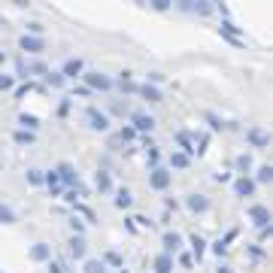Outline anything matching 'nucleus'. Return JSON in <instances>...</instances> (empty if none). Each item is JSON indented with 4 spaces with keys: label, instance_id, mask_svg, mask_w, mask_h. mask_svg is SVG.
<instances>
[{
    "label": "nucleus",
    "instance_id": "1",
    "mask_svg": "<svg viewBox=\"0 0 273 273\" xmlns=\"http://www.w3.org/2000/svg\"><path fill=\"white\" fill-rule=\"evenodd\" d=\"M149 185H152L155 191H164V188L170 185V173H167V170H161V167H155L152 173H149Z\"/></svg>",
    "mask_w": 273,
    "mask_h": 273
},
{
    "label": "nucleus",
    "instance_id": "2",
    "mask_svg": "<svg viewBox=\"0 0 273 273\" xmlns=\"http://www.w3.org/2000/svg\"><path fill=\"white\" fill-rule=\"evenodd\" d=\"M85 82H88V88H100V91L112 88V82H109L104 73H85Z\"/></svg>",
    "mask_w": 273,
    "mask_h": 273
},
{
    "label": "nucleus",
    "instance_id": "3",
    "mask_svg": "<svg viewBox=\"0 0 273 273\" xmlns=\"http://www.w3.org/2000/svg\"><path fill=\"white\" fill-rule=\"evenodd\" d=\"M249 215L255 219V225L261 228V231H267V222H270V212H267V207H252V210H249Z\"/></svg>",
    "mask_w": 273,
    "mask_h": 273
},
{
    "label": "nucleus",
    "instance_id": "4",
    "mask_svg": "<svg viewBox=\"0 0 273 273\" xmlns=\"http://www.w3.org/2000/svg\"><path fill=\"white\" fill-rule=\"evenodd\" d=\"M88 121H91L94 131H106L109 128V119L104 116V112H97V109H88Z\"/></svg>",
    "mask_w": 273,
    "mask_h": 273
},
{
    "label": "nucleus",
    "instance_id": "5",
    "mask_svg": "<svg viewBox=\"0 0 273 273\" xmlns=\"http://www.w3.org/2000/svg\"><path fill=\"white\" fill-rule=\"evenodd\" d=\"M58 179H64L67 185H76V188H79V173H76L70 164H61V167H58Z\"/></svg>",
    "mask_w": 273,
    "mask_h": 273
},
{
    "label": "nucleus",
    "instance_id": "6",
    "mask_svg": "<svg viewBox=\"0 0 273 273\" xmlns=\"http://www.w3.org/2000/svg\"><path fill=\"white\" fill-rule=\"evenodd\" d=\"M18 46H21L25 52H43V40H40V37H30V33H25V37L18 40Z\"/></svg>",
    "mask_w": 273,
    "mask_h": 273
},
{
    "label": "nucleus",
    "instance_id": "7",
    "mask_svg": "<svg viewBox=\"0 0 273 273\" xmlns=\"http://www.w3.org/2000/svg\"><path fill=\"white\" fill-rule=\"evenodd\" d=\"M222 33H225V37L231 40L234 46H243V40H240V28L231 25V21H222Z\"/></svg>",
    "mask_w": 273,
    "mask_h": 273
},
{
    "label": "nucleus",
    "instance_id": "8",
    "mask_svg": "<svg viewBox=\"0 0 273 273\" xmlns=\"http://www.w3.org/2000/svg\"><path fill=\"white\" fill-rule=\"evenodd\" d=\"M188 210H191V212H207V210H210V200L203 197V195H191V197H188Z\"/></svg>",
    "mask_w": 273,
    "mask_h": 273
},
{
    "label": "nucleus",
    "instance_id": "9",
    "mask_svg": "<svg viewBox=\"0 0 273 273\" xmlns=\"http://www.w3.org/2000/svg\"><path fill=\"white\" fill-rule=\"evenodd\" d=\"M155 128V119L152 116H143V112H136L134 116V131H152Z\"/></svg>",
    "mask_w": 273,
    "mask_h": 273
},
{
    "label": "nucleus",
    "instance_id": "10",
    "mask_svg": "<svg viewBox=\"0 0 273 273\" xmlns=\"http://www.w3.org/2000/svg\"><path fill=\"white\" fill-rule=\"evenodd\" d=\"M136 91H140V97L149 100V104H158V100H161V91H158L155 85H149V82H146L143 88H136Z\"/></svg>",
    "mask_w": 273,
    "mask_h": 273
},
{
    "label": "nucleus",
    "instance_id": "11",
    "mask_svg": "<svg viewBox=\"0 0 273 273\" xmlns=\"http://www.w3.org/2000/svg\"><path fill=\"white\" fill-rule=\"evenodd\" d=\"M249 143H255L258 149H264V146L270 143V136H267L264 131H258V128H252V131H249Z\"/></svg>",
    "mask_w": 273,
    "mask_h": 273
},
{
    "label": "nucleus",
    "instance_id": "12",
    "mask_svg": "<svg viewBox=\"0 0 273 273\" xmlns=\"http://www.w3.org/2000/svg\"><path fill=\"white\" fill-rule=\"evenodd\" d=\"M234 188H237V195H243V197H246V195H252V191H255V182L243 176V179H237V182H234Z\"/></svg>",
    "mask_w": 273,
    "mask_h": 273
},
{
    "label": "nucleus",
    "instance_id": "13",
    "mask_svg": "<svg viewBox=\"0 0 273 273\" xmlns=\"http://www.w3.org/2000/svg\"><path fill=\"white\" fill-rule=\"evenodd\" d=\"M173 270V258L170 255H158L155 258V273H170Z\"/></svg>",
    "mask_w": 273,
    "mask_h": 273
},
{
    "label": "nucleus",
    "instance_id": "14",
    "mask_svg": "<svg viewBox=\"0 0 273 273\" xmlns=\"http://www.w3.org/2000/svg\"><path fill=\"white\" fill-rule=\"evenodd\" d=\"M79 73H82V61H79V58L67 61V64H64V70H61V76H64V79H67V76H79Z\"/></svg>",
    "mask_w": 273,
    "mask_h": 273
},
{
    "label": "nucleus",
    "instance_id": "15",
    "mask_svg": "<svg viewBox=\"0 0 273 273\" xmlns=\"http://www.w3.org/2000/svg\"><path fill=\"white\" fill-rule=\"evenodd\" d=\"M176 143L182 146V155H185V158H188V155H195V146H191V140H188V134H185V131H179V134H176Z\"/></svg>",
    "mask_w": 273,
    "mask_h": 273
},
{
    "label": "nucleus",
    "instance_id": "16",
    "mask_svg": "<svg viewBox=\"0 0 273 273\" xmlns=\"http://www.w3.org/2000/svg\"><path fill=\"white\" fill-rule=\"evenodd\" d=\"M179 243H182V237H179V234H173V231L164 234V249H167V252H176Z\"/></svg>",
    "mask_w": 273,
    "mask_h": 273
},
{
    "label": "nucleus",
    "instance_id": "17",
    "mask_svg": "<svg viewBox=\"0 0 273 273\" xmlns=\"http://www.w3.org/2000/svg\"><path fill=\"white\" fill-rule=\"evenodd\" d=\"M30 258H33V261H46V258H49V246H46V243H37V246L30 249Z\"/></svg>",
    "mask_w": 273,
    "mask_h": 273
},
{
    "label": "nucleus",
    "instance_id": "18",
    "mask_svg": "<svg viewBox=\"0 0 273 273\" xmlns=\"http://www.w3.org/2000/svg\"><path fill=\"white\" fill-rule=\"evenodd\" d=\"M70 252H73L76 258L85 255V240H82V237H73V240H70Z\"/></svg>",
    "mask_w": 273,
    "mask_h": 273
},
{
    "label": "nucleus",
    "instance_id": "19",
    "mask_svg": "<svg viewBox=\"0 0 273 273\" xmlns=\"http://www.w3.org/2000/svg\"><path fill=\"white\" fill-rule=\"evenodd\" d=\"M97 188H100V191H109V188H112V179H109L106 170H100V173H97Z\"/></svg>",
    "mask_w": 273,
    "mask_h": 273
},
{
    "label": "nucleus",
    "instance_id": "20",
    "mask_svg": "<svg viewBox=\"0 0 273 273\" xmlns=\"http://www.w3.org/2000/svg\"><path fill=\"white\" fill-rule=\"evenodd\" d=\"M0 222H3V225H13V222H15V212L9 210L6 203H0Z\"/></svg>",
    "mask_w": 273,
    "mask_h": 273
},
{
    "label": "nucleus",
    "instance_id": "21",
    "mask_svg": "<svg viewBox=\"0 0 273 273\" xmlns=\"http://www.w3.org/2000/svg\"><path fill=\"white\" fill-rule=\"evenodd\" d=\"M116 207H121V210L131 207V191H128V188H121L119 195H116Z\"/></svg>",
    "mask_w": 273,
    "mask_h": 273
},
{
    "label": "nucleus",
    "instance_id": "22",
    "mask_svg": "<svg viewBox=\"0 0 273 273\" xmlns=\"http://www.w3.org/2000/svg\"><path fill=\"white\" fill-rule=\"evenodd\" d=\"M18 121L25 124L28 131H33V128H37V124H40V119H37V116H28V112H21V116H18Z\"/></svg>",
    "mask_w": 273,
    "mask_h": 273
},
{
    "label": "nucleus",
    "instance_id": "23",
    "mask_svg": "<svg viewBox=\"0 0 273 273\" xmlns=\"http://www.w3.org/2000/svg\"><path fill=\"white\" fill-rule=\"evenodd\" d=\"M85 273H106L104 261H85Z\"/></svg>",
    "mask_w": 273,
    "mask_h": 273
},
{
    "label": "nucleus",
    "instance_id": "24",
    "mask_svg": "<svg viewBox=\"0 0 273 273\" xmlns=\"http://www.w3.org/2000/svg\"><path fill=\"white\" fill-rule=\"evenodd\" d=\"M203 119L210 121V128H212V131H222V128H225V121H222L219 116H215V112H207V116H203Z\"/></svg>",
    "mask_w": 273,
    "mask_h": 273
},
{
    "label": "nucleus",
    "instance_id": "25",
    "mask_svg": "<svg viewBox=\"0 0 273 273\" xmlns=\"http://www.w3.org/2000/svg\"><path fill=\"white\" fill-rule=\"evenodd\" d=\"M191 249H195V255L200 258V255H203V249H207V243H203V237H197V234L191 237Z\"/></svg>",
    "mask_w": 273,
    "mask_h": 273
},
{
    "label": "nucleus",
    "instance_id": "26",
    "mask_svg": "<svg viewBox=\"0 0 273 273\" xmlns=\"http://www.w3.org/2000/svg\"><path fill=\"white\" fill-rule=\"evenodd\" d=\"M170 164H173V167H185V164H188V158L182 155V152H173V155H170Z\"/></svg>",
    "mask_w": 273,
    "mask_h": 273
},
{
    "label": "nucleus",
    "instance_id": "27",
    "mask_svg": "<svg viewBox=\"0 0 273 273\" xmlns=\"http://www.w3.org/2000/svg\"><path fill=\"white\" fill-rule=\"evenodd\" d=\"M46 79H49V85H52V88H61V85H64V76H61V73H49Z\"/></svg>",
    "mask_w": 273,
    "mask_h": 273
},
{
    "label": "nucleus",
    "instance_id": "28",
    "mask_svg": "<svg viewBox=\"0 0 273 273\" xmlns=\"http://www.w3.org/2000/svg\"><path fill=\"white\" fill-rule=\"evenodd\" d=\"M43 179H46V182H49V185H52L55 191H58V170H49V173H46Z\"/></svg>",
    "mask_w": 273,
    "mask_h": 273
},
{
    "label": "nucleus",
    "instance_id": "29",
    "mask_svg": "<svg viewBox=\"0 0 273 273\" xmlns=\"http://www.w3.org/2000/svg\"><path fill=\"white\" fill-rule=\"evenodd\" d=\"M15 143H33V134L30 131H15Z\"/></svg>",
    "mask_w": 273,
    "mask_h": 273
},
{
    "label": "nucleus",
    "instance_id": "30",
    "mask_svg": "<svg viewBox=\"0 0 273 273\" xmlns=\"http://www.w3.org/2000/svg\"><path fill=\"white\" fill-rule=\"evenodd\" d=\"M28 182H30V185H40V182H43V173H40V170H28Z\"/></svg>",
    "mask_w": 273,
    "mask_h": 273
},
{
    "label": "nucleus",
    "instance_id": "31",
    "mask_svg": "<svg viewBox=\"0 0 273 273\" xmlns=\"http://www.w3.org/2000/svg\"><path fill=\"white\" fill-rule=\"evenodd\" d=\"M6 88H13V76L0 73V91H6Z\"/></svg>",
    "mask_w": 273,
    "mask_h": 273
},
{
    "label": "nucleus",
    "instance_id": "32",
    "mask_svg": "<svg viewBox=\"0 0 273 273\" xmlns=\"http://www.w3.org/2000/svg\"><path fill=\"white\" fill-rule=\"evenodd\" d=\"M270 173H273L270 167H261V170H258V182H270Z\"/></svg>",
    "mask_w": 273,
    "mask_h": 273
},
{
    "label": "nucleus",
    "instance_id": "33",
    "mask_svg": "<svg viewBox=\"0 0 273 273\" xmlns=\"http://www.w3.org/2000/svg\"><path fill=\"white\" fill-rule=\"evenodd\" d=\"M188 9H195V13H200V15H207L212 6H207V3H195V6H188Z\"/></svg>",
    "mask_w": 273,
    "mask_h": 273
},
{
    "label": "nucleus",
    "instance_id": "34",
    "mask_svg": "<svg viewBox=\"0 0 273 273\" xmlns=\"http://www.w3.org/2000/svg\"><path fill=\"white\" fill-rule=\"evenodd\" d=\"M76 212H82V215H88V219H94V212H91L85 203H76Z\"/></svg>",
    "mask_w": 273,
    "mask_h": 273
},
{
    "label": "nucleus",
    "instance_id": "35",
    "mask_svg": "<svg viewBox=\"0 0 273 273\" xmlns=\"http://www.w3.org/2000/svg\"><path fill=\"white\" fill-rule=\"evenodd\" d=\"M70 225H73V231H76V237H82V231H85V225H82V222H79V219H73Z\"/></svg>",
    "mask_w": 273,
    "mask_h": 273
},
{
    "label": "nucleus",
    "instance_id": "36",
    "mask_svg": "<svg viewBox=\"0 0 273 273\" xmlns=\"http://www.w3.org/2000/svg\"><path fill=\"white\" fill-rule=\"evenodd\" d=\"M134 136H136L134 128H121V140H134Z\"/></svg>",
    "mask_w": 273,
    "mask_h": 273
},
{
    "label": "nucleus",
    "instance_id": "37",
    "mask_svg": "<svg viewBox=\"0 0 273 273\" xmlns=\"http://www.w3.org/2000/svg\"><path fill=\"white\" fill-rule=\"evenodd\" d=\"M106 261H109V264H116V267H121V258L116 252H106Z\"/></svg>",
    "mask_w": 273,
    "mask_h": 273
},
{
    "label": "nucleus",
    "instance_id": "38",
    "mask_svg": "<svg viewBox=\"0 0 273 273\" xmlns=\"http://www.w3.org/2000/svg\"><path fill=\"white\" fill-rule=\"evenodd\" d=\"M152 6H155V9H158V13H164V9H167V6H170V3H167V0H155V3H152Z\"/></svg>",
    "mask_w": 273,
    "mask_h": 273
},
{
    "label": "nucleus",
    "instance_id": "39",
    "mask_svg": "<svg viewBox=\"0 0 273 273\" xmlns=\"http://www.w3.org/2000/svg\"><path fill=\"white\" fill-rule=\"evenodd\" d=\"M225 249H228V246H225V243L219 240V243H215V246H212V252H215V255H225Z\"/></svg>",
    "mask_w": 273,
    "mask_h": 273
},
{
    "label": "nucleus",
    "instance_id": "40",
    "mask_svg": "<svg viewBox=\"0 0 273 273\" xmlns=\"http://www.w3.org/2000/svg\"><path fill=\"white\" fill-rule=\"evenodd\" d=\"M158 158H161V155H158V149H152V152H149V164H152V167L158 164Z\"/></svg>",
    "mask_w": 273,
    "mask_h": 273
},
{
    "label": "nucleus",
    "instance_id": "41",
    "mask_svg": "<svg viewBox=\"0 0 273 273\" xmlns=\"http://www.w3.org/2000/svg\"><path fill=\"white\" fill-rule=\"evenodd\" d=\"M237 167H243V170H246V167H249V155H243V158H237Z\"/></svg>",
    "mask_w": 273,
    "mask_h": 273
},
{
    "label": "nucleus",
    "instance_id": "42",
    "mask_svg": "<svg viewBox=\"0 0 273 273\" xmlns=\"http://www.w3.org/2000/svg\"><path fill=\"white\" fill-rule=\"evenodd\" d=\"M49 273H64V270H61L58 264H52V267H49Z\"/></svg>",
    "mask_w": 273,
    "mask_h": 273
},
{
    "label": "nucleus",
    "instance_id": "43",
    "mask_svg": "<svg viewBox=\"0 0 273 273\" xmlns=\"http://www.w3.org/2000/svg\"><path fill=\"white\" fill-rule=\"evenodd\" d=\"M219 273H231V270H228V267H219Z\"/></svg>",
    "mask_w": 273,
    "mask_h": 273
},
{
    "label": "nucleus",
    "instance_id": "44",
    "mask_svg": "<svg viewBox=\"0 0 273 273\" xmlns=\"http://www.w3.org/2000/svg\"><path fill=\"white\" fill-rule=\"evenodd\" d=\"M0 64H3V52H0Z\"/></svg>",
    "mask_w": 273,
    "mask_h": 273
}]
</instances>
